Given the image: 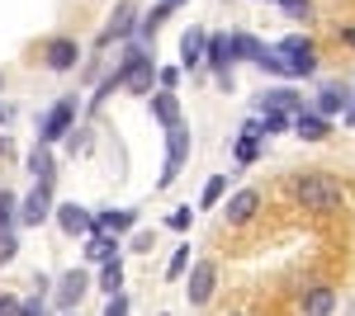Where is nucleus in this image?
Returning a JSON list of instances; mask_svg holds the SVG:
<instances>
[{
	"label": "nucleus",
	"instance_id": "nucleus-1",
	"mask_svg": "<svg viewBox=\"0 0 355 316\" xmlns=\"http://www.w3.org/2000/svg\"><path fill=\"white\" fill-rule=\"evenodd\" d=\"M294 194H299L303 208L318 212V217H331V212L346 208V189H341V180H331V175H322V170L299 175V180H294Z\"/></svg>",
	"mask_w": 355,
	"mask_h": 316
},
{
	"label": "nucleus",
	"instance_id": "nucleus-2",
	"mask_svg": "<svg viewBox=\"0 0 355 316\" xmlns=\"http://www.w3.org/2000/svg\"><path fill=\"white\" fill-rule=\"evenodd\" d=\"M275 53H279V62H284V80H303V76L318 71V48H313V38H303V33L279 38Z\"/></svg>",
	"mask_w": 355,
	"mask_h": 316
},
{
	"label": "nucleus",
	"instance_id": "nucleus-3",
	"mask_svg": "<svg viewBox=\"0 0 355 316\" xmlns=\"http://www.w3.org/2000/svg\"><path fill=\"white\" fill-rule=\"evenodd\" d=\"M76 109H81L76 95H62V100L48 109V118L38 123V147H53V142H62L67 132L76 128Z\"/></svg>",
	"mask_w": 355,
	"mask_h": 316
},
{
	"label": "nucleus",
	"instance_id": "nucleus-4",
	"mask_svg": "<svg viewBox=\"0 0 355 316\" xmlns=\"http://www.w3.org/2000/svg\"><path fill=\"white\" fill-rule=\"evenodd\" d=\"M190 142L194 137H190L185 123H175V128L166 132V160H162V180H157L162 189H171L180 180V170H185V160H190Z\"/></svg>",
	"mask_w": 355,
	"mask_h": 316
},
{
	"label": "nucleus",
	"instance_id": "nucleus-5",
	"mask_svg": "<svg viewBox=\"0 0 355 316\" xmlns=\"http://www.w3.org/2000/svg\"><path fill=\"white\" fill-rule=\"evenodd\" d=\"M43 66L57 71V76L76 71V66H81V43H76V38H67V33L48 38V43H43Z\"/></svg>",
	"mask_w": 355,
	"mask_h": 316
},
{
	"label": "nucleus",
	"instance_id": "nucleus-6",
	"mask_svg": "<svg viewBox=\"0 0 355 316\" xmlns=\"http://www.w3.org/2000/svg\"><path fill=\"white\" fill-rule=\"evenodd\" d=\"M214 288H218V264L204 255V260H194V264H190V288H185L190 307H209Z\"/></svg>",
	"mask_w": 355,
	"mask_h": 316
},
{
	"label": "nucleus",
	"instance_id": "nucleus-7",
	"mask_svg": "<svg viewBox=\"0 0 355 316\" xmlns=\"http://www.w3.org/2000/svg\"><path fill=\"white\" fill-rule=\"evenodd\" d=\"M137 33V5L133 0H119L110 15V24H105V33H100V48H110V43H128Z\"/></svg>",
	"mask_w": 355,
	"mask_h": 316
},
{
	"label": "nucleus",
	"instance_id": "nucleus-8",
	"mask_svg": "<svg viewBox=\"0 0 355 316\" xmlns=\"http://www.w3.org/2000/svg\"><path fill=\"white\" fill-rule=\"evenodd\" d=\"M85 288H90V279H85L81 269H67V274H57V279H53V292H48V297H53V307L71 312V307L85 297Z\"/></svg>",
	"mask_w": 355,
	"mask_h": 316
},
{
	"label": "nucleus",
	"instance_id": "nucleus-9",
	"mask_svg": "<svg viewBox=\"0 0 355 316\" xmlns=\"http://www.w3.org/2000/svg\"><path fill=\"white\" fill-rule=\"evenodd\" d=\"M53 217V185H33L24 203H19V227H43Z\"/></svg>",
	"mask_w": 355,
	"mask_h": 316
},
{
	"label": "nucleus",
	"instance_id": "nucleus-10",
	"mask_svg": "<svg viewBox=\"0 0 355 316\" xmlns=\"http://www.w3.org/2000/svg\"><path fill=\"white\" fill-rule=\"evenodd\" d=\"M53 217L67 236H90V227H95V212H85L81 203H53Z\"/></svg>",
	"mask_w": 355,
	"mask_h": 316
},
{
	"label": "nucleus",
	"instance_id": "nucleus-11",
	"mask_svg": "<svg viewBox=\"0 0 355 316\" xmlns=\"http://www.w3.org/2000/svg\"><path fill=\"white\" fill-rule=\"evenodd\" d=\"M313 109H318L322 118H341V113L351 109V85H341V80H327V85L318 90V100H313Z\"/></svg>",
	"mask_w": 355,
	"mask_h": 316
},
{
	"label": "nucleus",
	"instance_id": "nucleus-12",
	"mask_svg": "<svg viewBox=\"0 0 355 316\" xmlns=\"http://www.w3.org/2000/svg\"><path fill=\"white\" fill-rule=\"evenodd\" d=\"M204 53H209V28L190 24L180 33V66H185V71H199V66H204Z\"/></svg>",
	"mask_w": 355,
	"mask_h": 316
},
{
	"label": "nucleus",
	"instance_id": "nucleus-13",
	"mask_svg": "<svg viewBox=\"0 0 355 316\" xmlns=\"http://www.w3.org/2000/svg\"><path fill=\"white\" fill-rule=\"evenodd\" d=\"M294 132H299V142H327L331 137V118H322L318 109L308 104L294 113Z\"/></svg>",
	"mask_w": 355,
	"mask_h": 316
},
{
	"label": "nucleus",
	"instance_id": "nucleus-14",
	"mask_svg": "<svg viewBox=\"0 0 355 316\" xmlns=\"http://www.w3.org/2000/svg\"><path fill=\"white\" fill-rule=\"evenodd\" d=\"M133 227H137V212L133 208H105V212H95V227H90V232L123 236V232H133Z\"/></svg>",
	"mask_w": 355,
	"mask_h": 316
},
{
	"label": "nucleus",
	"instance_id": "nucleus-15",
	"mask_svg": "<svg viewBox=\"0 0 355 316\" xmlns=\"http://www.w3.org/2000/svg\"><path fill=\"white\" fill-rule=\"evenodd\" d=\"M256 109H261V113H266V109H279V113H299V109H308L303 104V95L299 90H284V85H279V90H261V95H256Z\"/></svg>",
	"mask_w": 355,
	"mask_h": 316
},
{
	"label": "nucleus",
	"instance_id": "nucleus-16",
	"mask_svg": "<svg viewBox=\"0 0 355 316\" xmlns=\"http://www.w3.org/2000/svg\"><path fill=\"white\" fill-rule=\"evenodd\" d=\"M204 71H214V76H227V71H232V43H227L223 33H209V53H204Z\"/></svg>",
	"mask_w": 355,
	"mask_h": 316
},
{
	"label": "nucleus",
	"instance_id": "nucleus-17",
	"mask_svg": "<svg viewBox=\"0 0 355 316\" xmlns=\"http://www.w3.org/2000/svg\"><path fill=\"white\" fill-rule=\"evenodd\" d=\"M256 208H261V194H256V189H237V194L227 198V212H223V217L242 227V222H251V217H256Z\"/></svg>",
	"mask_w": 355,
	"mask_h": 316
},
{
	"label": "nucleus",
	"instance_id": "nucleus-18",
	"mask_svg": "<svg viewBox=\"0 0 355 316\" xmlns=\"http://www.w3.org/2000/svg\"><path fill=\"white\" fill-rule=\"evenodd\" d=\"M152 118H157L166 132L180 123V100H175V90H152Z\"/></svg>",
	"mask_w": 355,
	"mask_h": 316
},
{
	"label": "nucleus",
	"instance_id": "nucleus-19",
	"mask_svg": "<svg viewBox=\"0 0 355 316\" xmlns=\"http://www.w3.org/2000/svg\"><path fill=\"white\" fill-rule=\"evenodd\" d=\"M123 255V245H119V236H105V232H90V241H85V260L90 264H110Z\"/></svg>",
	"mask_w": 355,
	"mask_h": 316
},
{
	"label": "nucleus",
	"instance_id": "nucleus-20",
	"mask_svg": "<svg viewBox=\"0 0 355 316\" xmlns=\"http://www.w3.org/2000/svg\"><path fill=\"white\" fill-rule=\"evenodd\" d=\"M28 175H33V185H57L53 147H33V151H28Z\"/></svg>",
	"mask_w": 355,
	"mask_h": 316
},
{
	"label": "nucleus",
	"instance_id": "nucleus-21",
	"mask_svg": "<svg viewBox=\"0 0 355 316\" xmlns=\"http://www.w3.org/2000/svg\"><path fill=\"white\" fill-rule=\"evenodd\" d=\"M331 312H336V288L318 284V288L303 292V316H331Z\"/></svg>",
	"mask_w": 355,
	"mask_h": 316
},
{
	"label": "nucleus",
	"instance_id": "nucleus-22",
	"mask_svg": "<svg viewBox=\"0 0 355 316\" xmlns=\"http://www.w3.org/2000/svg\"><path fill=\"white\" fill-rule=\"evenodd\" d=\"M227 43H232V66H237V62H256V57H261V48H266V43H261L256 33H246V28L227 33Z\"/></svg>",
	"mask_w": 355,
	"mask_h": 316
},
{
	"label": "nucleus",
	"instance_id": "nucleus-23",
	"mask_svg": "<svg viewBox=\"0 0 355 316\" xmlns=\"http://www.w3.org/2000/svg\"><path fill=\"white\" fill-rule=\"evenodd\" d=\"M15 227H19V198L0 189V236H15Z\"/></svg>",
	"mask_w": 355,
	"mask_h": 316
},
{
	"label": "nucleus",
	"instance_id": "nucleus-24",
	"mask_svg": "<svg viewBox=\"0 0 355 316\" xmlns=\"http://www.w3.org/2000/svg\"><path fill=\"white\" fill-rule=\"evenodd\" d=\"M232 156H237V165H256V160L266 156V142H261V137H237V147H232Z\"/></svg>",
	"mask_w": 355,
	"mask_h": 316
},
{
	"label": "nucleus",
	"instance_id": "nucleus-25",
	"mask_svg": "<svg viewBox=\"0 0 355 316\" xmlns=\"http://www.w3.org/2000/svg\"><path fill=\"white\" fill-rule=\"evenodd\" d=\"M190 245H175V250H171V260H166V279H171V284H175V279H185V274H190Z\"/></svg>",
	"mask_w": 355,
	"mask_h": 316
},
{
	"label": "nucleus",
	"instance_id": "nucleus-26",
	"mask_svg": "<svg viewBox=\"0 0 355 316\" xmlns=\"http://www.w3.org/2000/svg\"><path fill=\"white\" fill-rule=\"evenodd\" d=\"M100 292H123V260H110L105 269H100Z\"/></svg>",
	"mask_w": 355,
	"mask_h": 316
},
{
	"label": "nucleus",
	"instance_id": "nucleus-27",
	"mask_svg": "<svg viewBox=\"0 0 355 316\" xmlns=\"http://www.w3.org/2000/svg\"><path fill=\"white\" fill-rule=\"evenodd\" d=\"M223 194H227V175H209V185H204V194H199V208H218Z\"/></svg>",
	"mask_w": 355,
	"mask_h": 316
},
{
	"label": "nucleus",
	"instance_id": "nucleus-28",
	"mask_svg": "<svg viewBox=\"0 0 355 316\" xmlns=\"http://www.w3.org/2000/svg\"><path fill=\"white\" fill-rule=\"evenodd\" d=\"M261 123H266V137H275V132H289V128H294V113L266 109V113H261Z\"/></svg>",
	"mask_w": 355,
	"mask_h": 316
},
{
	"label": "nucleus",
	"instance_id": "nucleus-29",
	"mask_svg": "<svg viewBox=\"0 0 355 316\" xmlns=\"http://www.w3.org/2000/svg\"><path fill=\"white\" fill-rule=\"evenodd\" d=\"M256 66H261L266 76H284V62H279V53H275V48H261V57H256Z\"/></svg>",
	"mask_w": 355,
	"mask_h": 316
},
{
	"label": "nucleus",
	"instance_id": "nucleus-30",
	"mask_svg": "<svg viewBox=\"0 0 355 316\" xmlns=\"http://www.w3.org/2000/svg\"><path fill=\"white\" fill-rule=\"evenodd\" d=\"M180 76H185V66H180V62H175V66H157V90H175Z\"/></svg>",
	"mask_w": 355,
	"mask_h": 316
},
{
	"label": "nucleus",
	"instance_id": "nucleus-31",
	"mask_svg": "<svg viewBox=\"0 0 355 316\" xmlns=\"http://www.w3.org/2000/svg\"><path fill=\"white\" fill-rule=\"evenodd\" d=\"M275 5H279L289 19H308V15H313V0H275Z\"/></svg>",
	"mask_w": 355,
	"mask_h": 316
},
{
	"label": "nucleus",
	"instance_id": "nucleus-32",
	"mask_svg": "<svg viewBox=\"0 0 355 316\" xmlns=\"http://www.w3.org/2000/svg\"><path fill=\"white\" fill-rule=\"evenodd\" d=\"M190 222H194L190 203H180V208H175V212H171V217H166V227H171V232H190Z\"/></svg>",
	"mask_w": 355,
	"mask_h": 316
},
{
	"label": "nucleus",
	"instance_id": "nucleus-33",
	"mask_svg": "<svg viewBox=\"0 0 355 316\" xmlns=\"http://www.w3.org/2000/svg\"><path fill=\"white\" fill-rule=\"evenodd\" d=\"M105 316H128V292H114L105 302Z\"/></svg>",
	"mask_w": 355,
	"mask_h": 316
},
{
	"label": "nucleus",
	"instance_id": "nucleus-34",
	"mask_svg": "<svg viewBox=\"0 0 355 316\" xmlns=\"http://www.w3.org/2000/svg\"><path fill=\"white\" fill-rule=\"evenodd\" d=\"M19 255V236H0V264H10Z\"/></svg>",
	"mask_w": 355,
	"mask_h": 316
},
{
	"label": "nucleus",
	"instance_id": "nucleus-35",
	"mask_svg": "<svg viewBox=\"0 0 355 316\" xmlns=\"http://www.w3.org/2000/svg\"><path fill=\"white\" fill-rule=\"evenodd\" d=\"M0 316H19V297L15 292H0Z\"/></svg>",
	"mask_w": 355,
	"mask_h": 316
},
{
	"label": "nucleus",
	"instance_id": "nucleus-36",
	"mask_svg": "<svg viewBox=\"0 0 355 316\" xmlns=\"http://www.w3.org/2000/svg\"><path fill=\"white\" fill-rule=\"evenodd\" d=\"M242 132H246V137H266V123H261V118H246Z\"/></svg>",
	"mask_w": 355,
	"mask_h": 316
},
{
	"label": "nucleus",
	"instance_id": "nucleus-37",
	"mask_svg": "<svg viewBox=\"0 0 355 316\" xmlns=\"http://www.w3.org/2000/svg\"><path fill=\"white\" fill-rule=\"evenodd\" d=\"M336 38H341L346 48H355V24H341V28H336Z\"/></svg>",
	"mask_w": 355,
	"mask_h": 316
},
{
	"label": "nucleus",
	"instance_id": "nucleus-38",
	"mask_svg": "<svg viewBox=\"0 0 355 316\" xmlns=\"http://www.w3.org/2000/svg\"><path fill=\"white\" fill-rule=\"evenodd\" d=\"M133 250H152V232H137V236H133Z\"/></svg>",
	"mask_w": 355,
	"mask_h": 316
},
{
	"label": "nucleus",
	"instance_id": "nucleus-39",
	"mask_svg": "<svg viewBox=\"0 0 355 316\" xmlns=\"http://www.w3.org/2000/svg\"><path fill=\"white\" fill-rule=\"evenodd\" d=\"M341 118H346V123H351V128H355V90H351V109H346Z\"/></svg>",
	"mask_w": 355,
	"mask_h": 316
},
{
	"label": "nucleus",
	"instance_id": "nucleus-40",
	"mask_svg": "<svg viewBox=\"0 0 355 316\" xmlns=\"http://www.w3.org/2000/svg\"><path fill=\"white\" fill-rule=\"evenodd\" d=\"M166 5H171V10H180V5H185V0H166Z\"/></svg>",
	"mask_w": 355,
	"mask_h": 316
},
{
	"label": "nucleus",
	"instance_id": "nucleus-41",
	"mask_svg": "<svg viewBox=\"0 0 355 316\" xmlns=\"http://www.w3.org/2000/svg\"><path fill=\"white\" fill-rule=\"evenodd\" d=\"M5 118H10V109H5V104H0V123H5Z\"/></svg>",
	"mask_w": 355,
	"mask_h": 316
},
{
	"label": "nucleus",
	"instance_id": "nucleus-42",
	"mask_svg": "<svg viewBox=\"0 0 355 316\" xmlns=\"http://www.w3.org/2000/svg\"><path fill=\"white\" fill-rule=\"evenodd\" d=\"M0 85H5V76H0Z\"/></svg>",
	"mask_w": 355,
	"mask_h": 316
},
{
	"label": "nucleus",
	"instance_id": "nucleus-43",
	"mask_svg": "<svg viewBox=\"0 0 355 316\" xmlns=\"http://www.w3.org/2000/svg\"><path fill=\"white\" fill-rule=\"evenodd\" d=\"M162 316H171V312H162Z\"/></svg>",
	"mask_w": 355,
	"mask_h": 316
},
{
	"label": "nucleus",
	"instance_id": "nucleus-44",
	"mask_svg": "<svg viewBox=\"0 0 355 316\" xmlns=\"http://www.w3.org/2000/svg\"><path fill=\"white\" fill-rule=\"evenodd\" d=\"M43 316H48V312H43Z\"/></svg>",
	"mask_w": 355,
	"mask_h": 316
},
{
	"label": "nucleus",
	"instance_id": "nucleus-45",
	"mask_svg": "<svg viewBox=\"0 0 355 316\" xmlns=\"http://www.w3.org/2000/svg\"><path fill=\"white\" fill-rule=\"evenodd\" d=\"M67 316H71V312H67Z\"/></svg>",
	"mask_w": 355,
	"mask_h": 316
}]
</instances>
